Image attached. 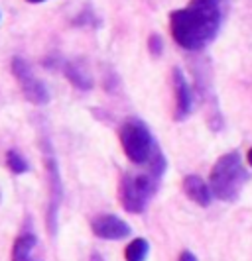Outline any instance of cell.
Segmentation results:
<instances>
[{"label":"cell","mask_w":252,"mask_h":261,"mask_svg":"<svg viewBox=\"0 0 252 261\" xmlns=\"http://www.w3.org/2000/svg\"><path fill=\"white\" fill-rule=\"evenodd\" d=\"M221 6L207 0H193L186 8L170 14V32L179 47L187 51L205 49L221 30Z\"/></svg>","instance_id":"1"},{"label":"cell","mask_w":252,"mask_h":261,"mask_svg":"<svg viewBox=\"0 0 252 261\" xmlns=\"http://www.w3.org/2000/svg\"><path fill=\"white\" fill-rule=\"evenodd\" d=\"M246 183H248V171L244 167L239 151H228L219 157L209 175L211 196L223 202H235Z\"/></svg>","instance_id":"2"},{"label":"cell","mask_w":252,"mask_h":261,"mask_svg":"<svg viewBox=\"0 0 252 261\" xmlns=\"http://www.w3.org/2000/svg\"><path fill=\"white\" fill-rule=\"evenodd\" d=\"M119 138L126 157L136 165H146L158 147L146 122H142L138 118H130L120 126Z\"/></svg>","instance_id":"3"},{"label":"cell","mask_w":252,"mask_h":261,"mask_svg":"<svg viewBox=\"0 0 252 261\" xmlns=\"http://www.w3.org/2000/svg\"><path fill=\"white\" fill-rule=\"evenodd\" d=\"M156 189H158V179H154L148 173H142V175L126 173V175H122L119 185V198L122 208L130 212V214L144 212L150 204V200L156 195Z\"/></svg>","instance_id":"4"},{"label":"cell","mask_w":252,"mask_h":261,"mask_svg":"<svg viewBox=\"0 0 252 261\" xmlns=\"http://www.w3.org/2000/svg\"><path fill=\"white\" fill-rule=\"evenodd\" d=\"M12 75L20 83V89L24 92V96H26L32 105H48L50 102L52 94L48 91V87L34 75V71H32V67H30V63H28L26 59L14 57Z\"/></svg>","instance_id":"5"},{"label":"cell","mask_w":252,"mask_h":261,"mask_svg":"<svg viewBox=\"0 0 252 261\" xmlns=\"http://www.w3.org/2000/svg\"><path fill=\"white\" fill-rule=\"evenodd\" d=\"M45 151V171H48V183H50V206H48V226L50 232H55L57 228V212H59V204L63 198V185H61V177H59V167L55 155L52 153L50 145L43 147Z\"/></svg>","instance_id":"6"},{"label":"cell","mask_w":252,"mask_h":261,"mask_svg":"<svg viewBox=\"0 0 252 261\" xmlns=\"http://www.w3.org/2000/svg\"><path fill=\"white\" fill-rule=\"evenodd\" d=\"M91 230L101 240H124L130 236V226L114 214H101L91 222Z\"/></svg>","instance_id":"7"},{"label":"cell","mask_w":252,"mask_h":261,"mask_svg":"<svg viewBox=\"0 0 252 261\" xmlns=\"http://www.w3.org/2000/svg\"><path fill=\"white\" fill-rule=\"evenodd\" d=\"M173 91H175V120H186L193 112V91L179 67L173 69Z\"/></svg>","instance_id":"8"},{"label":"cell","mask_w":252,"mask_h":261,"mask_svg":"<svg viewBox=\"0 0 252 261\" xmlns=\"http://www.w3.org/2000/svg\"><path fill=\"white\" fill-rule=\"evenodd\" d=\"M184 193L189 200H193L201 208H207L213 200L209 185L205 183L199 175H187L184 179Z\"/></svg>","instance_id":"9"},{"label":"cell","mask_w":252,"mask_h":261,"mask_svg":"<svg viewBox=\"0 0 252 261\" xmlns=\"http://www.w3.org/2000/svg\"><path fill=\"white\" fill-rule=\"evenodd\" d=\"M61 67H63L65 77L69 79V83H71L75 89H79V91H91V89H93V79L89 77V75H87V71H85V69H81L77 63L63 61Z\"/></svg>","instance_id":"10"},{"label":"cell","mask_w":252,"mask_h":261,"mask_svg":"<svg viewBox=\"0 0 252 261\" xmlns=\"http://www.w3.org/2000/svg\"><path fill=\"white\" fill-rule=\"evenodd\" d=\"M36 236L34 234H22L16 238L12 248V261H28L32 249L36 248Z\"/></svg>","instance_id":"11"},{"label":"cell","mask_w":252,"mask_h":261,"mask_svg":"<svg viewBox=\"0 0 252 261\" xmlns=\"http://www.w3.org/2000/svg\"><path fill=\"white\" fill-rule=\"evenodd\" d=\"M148 255H150V244L144 238L132 240L124 249V259L126 261H146Z\"/></svg>","instance_id":"12"},{"label":"cell","mask_w":252,"mask_h":261,"mask_svg":"<svg viewBox=\"0 0 252 261\" xmlns=\"http://www.w3.org/2000/svg\"><path fill=\"white\" fill-rule=\"evenodd\" d=\"M6 165H8V167H10V171H12V173H16V175H22V173H28V171H30L28 161L20 155L16 149H10V151L6 153Z\"/></svg>","instance_id":"13"},{"label":"cell","mask_w":252,"mask_h":261,"mask_svg":"<svg viewBox=\"0 0 252 261\" xmlns=\"http://www.w3.org/2000/svg\"><path fill=\"white\" fill-rule=\"evenodd\" d=\"M148 51L152 53V57H159L164 51V39L159 38L158 34H152L148 38Z\"/></svg>","instance_id":"14"},{"label":"cell","mask_w":252,"mask_h":261,"mask_svg":"<svg viewBox=\"0 0 252 261\" xmlns=\"http://www.w3.org/2000/svg\"><path fill=\"white\" fill-rule=\"evenodd\" d=\"M179 261H197V257H195L191 251H181V255H179Z\"/></svg>","instance_id":"15"},{"label":"cell","mask_w":252,"mask_h":261,"mask_svg":"<svg viewBox=\"0 0 252 261\" xmlns=\"http://www.w3.org/2000/svg\"><path fill=\"white\" fill-rule=\"evenodd\" d=\"M246 161H248V165L252 167V147L248 149V153H246Z\"/></svg>","instance_id":"16"},{"label":"cell","mask_w":252,"mask_h":261,"mask_svg":"<svg viewBox=\"0 0 252 261\" xmlns=\"http://www.w3.org/2000/svg\"><path fill=\"white\" fill-rule=\"evenodd\" d=\"M91 261H103V259H101V255H99V253H93V255H91Z\"/></svg>","instance_id":"17"},{"label":"cell","mask_w":252,"mask_h":261,"mask_svg":"<svg viewBox=\"0 0 252 261\" xmlns=\"http://www.w3.org/2000/svg\"><path fill=\"white\" fill-rule=\"evenodd\" d=\"M28 2H34V4H38V2H45V0H28Z\"/></svg>","instance_id":"18"},{"label":"cell","mask_w":252,"mask_h":261,"mask_svg":"<svg viewBox=\"0 0 252 261\" xmlns=\"http://www.w3.org/2000/svg\"><path fill=\"white\" fill-rule=\"evenodd\" d=\"M207 2H215V4H221L223 0H207Z\"/></svg>","instance_id":"19"},{"label":"cell","mask_w":252,"mask_h":261,"mask_svg":"<svg viewBox=\"0 0 252 261\" xmlns=\"http://www.w3.org/2000/svg\"><path fill=\"white\" fill-rule=\"evenodd\" d=\"M0 198H2V193H0Z\"/></svg>","instance_id":"20"}]
</instances>
